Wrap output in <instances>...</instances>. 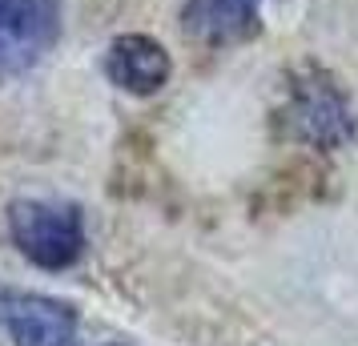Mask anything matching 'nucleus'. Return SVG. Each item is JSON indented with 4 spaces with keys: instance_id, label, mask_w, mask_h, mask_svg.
Here are the masks:
<instances>
[{
    "instance_id": "nucleus-6",
    "label": "nucleus",
    "mask_w": 358,
    "mask_h": 346,
    "mask_svg": "<svg viewBox=\"0 0 358 346\" xmlns=\"http://www.w3.org/2000/svg\"><path fill=\"white\" fill-rule=\"evenodd\" d=\"M181 29L197 45L226 49L242 45L262 29V0H185L181 4Z\"/></svg>"
},
{
    "instance_id": "nucleus-2",
    "label": "nucleus",
    "mask_w": 358,
    "mask_h": 346,
    "mask_svg": "<svg viewBox=\"0 0 358 346\" xmlns=\"http://www.w3.org/2000/svg\"><path fill=\"white\" fill-rule=\"evenodd\" d=\"M286 129L294 141L310 149H334L355 141V113L350 101L338 89V81L322 73V69H302L290 85V101H286Z\"/></svg>"
},
{
    "instance_id": "nucleus-5",
    "label": "nucleus",
    "mask_w": 358,
    "mask_h": 346,
    "mask_svg": "<svg viewBox=\"0 0 358 346\" xmlns=\"http://www.w3.org/2000/svg\"><path fill=\"white\" fill-rule=\"evenodd\" d=\"M105 77L129 97H153L173 77V57L157 36L125 33L105 49Z\"/></svg>"
},
{
    "instance_id": "nucleus-1",
    "label": "nucleus",
    "mask_w": 358,
    "mask_h": 346,
    "mask_svg": "<svg viewBox=\"0 0 358 346\" xmlns=\"http://www.w3.org/2000/svg\"><path fill=\"white\" fill-rule=\"evenodd\" d=\"M8 238L24 262L49 274L77 266L89 246L81 206L61 198H17L8 206Z\"/></svg>"
},
{
    "instance_id": "nucleus-3",
    "label": "nucleus",
    "mask_w": 358,
    "mask_h": 346,
    "mask_svg": "<svg viewBox=\"0 0 358 346\" xmlns=\"http://www.w3.org/2000/svg\"><path fill=\"white\" fill-rule=\"evenodd\" d=\"M61 41V0H0V85L49 61Z\"/></svg>"
},
{
    "instance_id": "nucleus-7",
    "label": "nucleus",
    "mask_w": 358,
    "mask_h": 346,
    "mask_svg": "<svg viewBox=\"0 0 358 346\" xmlns=\"http://www.w3.org/2000/svg\"><path fill=\"white\" fill-rule=\"evenodd\" d=\"M105 346H125V343H105Z\"/></svg>"
},
{
    "instance_id": "nucleus-4",
    "label": "nucleus",
    "mask_w": 358,
    "mask_h": 346,
    "mask_svg": "<svg viewBox=\"0 0 358 346\" xmlns=\"http://www.w3.org/2000/svg\"><path fill=\"white\" fill-rule=\"evenodd\" d=\"M0 334L13 346H81V318L61 298L0 282Z\"/></svg>"
}]
</instances>
